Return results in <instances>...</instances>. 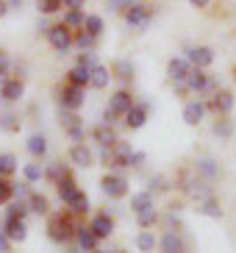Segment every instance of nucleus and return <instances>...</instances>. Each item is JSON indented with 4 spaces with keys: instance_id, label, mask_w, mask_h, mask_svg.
I'll return each instance as SVG.
<instances>
[{
    "instance_id": "nucleus-1",
    "label": "nucleus",
    "mask_w": 236,
    "mask_h": 253,
    "mask_svg": "<svg viewBox=\"0 0 236 253\" xmlns=\"http://www.w3.org/2000/svg\"><path fill=\"white\" fill-rule=\"evenodd\" d=\"M47 237H50L53 242H70V239L75 237V225L70 223V217L56 214V217H50V223H47Z\"/></svg>"
},
{
    "instance_id": "nucleus-2",
    "label": "nucleus",
    "mask_w": 236,
    "mask_h": 253,
    "mask_svg": "<svg viewBox=\"0 0 236 253\" xmlns=\"http://www.w3.org/2000/svg\"><path fill=\"white\" fill-rule=\"evenodd\" d=\"M44 34H47V42L53 45V50H59L61 56H64V53L70 50V45H73V34H70V28H67L64 23L47 28Z\"/></svg>"
},
{
    "instance_id": "nucleus-3",
    "label": "nucleus",
    "mask_w": 236,
    "mask_h": 253,
    "mask_svg": "<svg viewBox=\"0 0 236 253\" xmlns=\"http://www.w3.org/2000/svg\"><path fill=\"white\" fill-rule=\"evenodd\" d=\"M186 86H189V89L192 92H208V89H214L217 84H214V78H211V75L206 73V70H197V67H192L189 70V75H186Z\"/></svg>"
},
{
    "instance_id": "nucleus-4",
    "label": "nucleus",
    "mask_w": 236,
    "mask_h": 253,
    "mask_svg": "<svg viewBox=\"0 0 236 253\" xmlns=\"http://www.w3.org/2000/svg\"><path fill=\"white\" fill-rule=\"evenodd\" d=\"M192 67H197V70H206V67H211L214 64V50L211 47H203V45H197V47H186V56H184Z\"/></svg>"
},
{
    "instance_id": "nucleus-5",
    "label": "nucleus",
    "mask_w": 236,
    "mask_h": 253,
    "mask_svg": "<svg viewBox=\"0 0 236 253\" xmlns=\"http://www.w3.org/2000/svg\"><path fill=\"white\" fill-rule=\"evenodd\" d=\"M100 186H103V192L109 195V198H122V195L128 192V178L119 175V172H109V175H103Z\"/></svg>"
},
{
    "instance_id": "nucleus-6",
    "label": "nucleus",
    "mask_w": 236,
    "mask_h": 253,
    "mask_svg": "<svg viewBox=\"0 0 236 253\" xmlns=\"http://www.w3.org/2000/svg\"><path fill=\"white\" fill-rule=\"evenodd\" d=\"M125 23L133 28H145L150 23V6H142V3H131L125 11Z\"/></svg>"
},
{
    "instance_id": "nucleus-7",
    "label": "nucleus",
    "mask_w": 236,
    "mask_h": 253,
    "mask_svg": "<svg viewBox=\"0 0 236 253\" xmlns=\"http://www.w3.org/2000/svg\"><path fill=\"white\" fill-rule=\"evenodd\" d=\"M61 106L75 112V109H81L83 106V86H75V84H67L64 89H61Z\"/></svg>"
},
{
    "instance_id": "nucleus-8",
    "label": "nucleus",
    "mask_w": 236,
    "mask_h": 253,
    "mask_svg": "<svg viewBox=\"0 0 236 253\" xmlns=\"http://www.w3.org/2000/svg\"><path fill=\"white\" fill-rule=\"evenodd\" d=\"M133 148H131V142H114L111 145V167H117V170H122V167H128V159H131Z\"/></svg>"
},
{
    "instance_id": "nucleus-9",
    "label": "nucleus",
    "mask_w": 236,
    "mask_h": 253,
    "mask_svg": "<svg viewBox=\"0 0 236 253\" xmlns=\"http://www.w3.org/2000/svg\"><path fill=\"white\" fill-rule=\"evenodd\" d=\"M148 112H150V106L148 103H133L131 109H128L122 117H125V123H128V128H142L145 123H148Z\"/></svg>"
},
{
    "instance_id": "nucleus-10",
    "label": "nucleus",
    "mask_w": 236,
    "mask_h": 253,
    "mask_svg": "<svg viewBox=\"0 0 236 253\" xmlns=\"http://www.w3.org/2000/svg\"><path fill=\"white\" fill-rule=\"evenodd\" d=\"M25 95V84L20 81V78H14V81H3L0 84V97L6 100V103H17L20 97Z\"/></svg>"
},
{
    "instance_id": "nucleus-11",
    "label": "nucleus",
    "mask_w": 236,
    "mask_h": 253,
    "mask_svg": "<svg viewBox=\"0 0 236 253\" xmlns=\"http://www.w3.org/2000/svg\"><path fill=\"white\" fill-rule=\"evenodd\" d=\"M189 70H192V64L184 59V56H178V59H170V64H167V73H170V78L175 84H184L186 75H189Z\"/></svg>"
},
{
    "instance_id": "nucleus-12",
    "label": "nucleus",
    "mask_w": 236,
    "mask_h": 253,
    "mask_svg": "<svg viewBox=\"0 0 236 253\" xmlns=\"http://www.w3.org/2000/svg\"><path fill=\"white\" fill-rule=\"evenodd\" d=\"M131 106H133V97H131V92H125V89L114 92V95H111V100H109V109L117 114V117H122Z\"/></svg>"
},
{
    "instance_id": "nucleus-13",
    "label": "nucleus",
    "mask_w": 236,
    "mask_h": 253,
    "mask_svg": "<svg viewBox=\"0 0 236 253\" xmlns=\"http://www.w3.org/2000/svg\"><path fill=\"white\" fill-rule=\"evenodd\" d=\"M92 136H95V142L100 148H111V145L117 142V134H114V128H111L109 123H97V126L92 128Z\"/></svg>"
},
{
    "instance_id": "nucleus-14",
    "label": "nucleus",
    "mask_w": 236,
    "mask_h": 253,
    "mask_svg": "<svg viewBox=\"0 0 236 253\" xmlns=\"http://www.w3.org/2000/svg\"><path fill=\"white\" fill-rule=\"evenodd\" d=\"M3 234H6L11 242H22L28 237V228H25V220H3Z\"/></svg>"
},
{
    "instance_id": "nucleus-15",
    "label": "nucleus",
    "mask_w": 236,
    "mask_h": 253,
    "mask_svg": "<svg viewBox=\"0 0 236 253\" xmlns=\"http://www.w3.org/2000/svg\"><path fill=\"white\" fill-rule=\"evenodd\" d=\"M89 228H92V234H95L97 239H106V237H111V231H114V220H111L109 214H97V217H92Z\"/></svg>"
},
{
    "instance_id": "nucleus-16",
    "label": "nucleus",
    "mask_w": 236,
    "mask_h": 253,
    "mask_svg": "<svg viewBox=\"0 0 236 253\" xmlns=\"http://www.w3.org/2000/svg\"><path fill=\"white\" fill-rule=\"evenodd\" d=\"M75 242H78V248H81V251H95L97 248V242H100V239L95 237V234H92V228H86V225H75Z\"/></svg>"
},
{
    "instance_id": "nucleus-17",
    "label": "nucleus",
    "mask_w": 236,
    "mask_h": 253,
    "mask_svg": "<svg viewBox=\"0 0 236 253\" xmlns=\"http://www.w3.org/2000/svg\"><path fill=\"white\" fill-rule=\"evenodd\" d=\"M70 162L75 167H92V150L83 145V142H75L73 148H70Z\"/></svg>"
},
{
    "instance_id": "nucleus-18",
    "label": "nucleus",
    "mask_w": 236,
    "mask_h": 253,
    "mask_svg": "<svg viewBox=\"0 0 236 253\" xmlns=\"http://www.w3.org/2000/svg\"><path fill=\"white\" fill-rule=\"evenodd\" d=\"M161 251L164 253H186V242L181 234H175V231H167L161 237Z\"/></svg>"
},
{
    "instance_id": "nucleus-19",
    "label": "nucleus",
    "mask_w": 236,
    "mask_h": 253,
    "mask_svg": "<svg viewBox=\"0 0 236 253\" xmlns=\"http://www.w3.org/2000/svg\"><path fill=\"white\" fill-rule=\"evenodd\" d=\"M203 117H206V103L192 100V103L184 106V123H186V126H197Z\"/></svg>"
},
{
    "instance_id": "nucleus-20",
    "label": "nucleus",
    "mask_w": 236,
    "mask_h": 253,
    "mask_svg": "<svg viewBox=\"0 0 236 253\" xmlns=\"http://www.w3.org/2000/svg\"><path fill=\"white\" fill-rule=\"evenodd\" d=\"M208 106H211L217 114H228L231 109H234V95H231L228 89H220V92H214V97H211Z\"/></svg>"
},
{
    "instance_id": "nucleus-21",
    "label": "nucleus",
    "mask_w": 236,
    "mask_h": 253,
    "mask_svg": "<svg viewBox=\"0 0 236 253\" xmlns=\"http://www.w3.org/2000/svg\"><path fill=\"white\" fill-rule=\"evenodd\" d=\"M56 186H59V198H61V201H64V203H70V201H73V198H75V195L81 192V186L75 184V178H73V175H70V172H67V175H64V178H61V181H59V184H56Z\"/></svg>"
},
{
    "instance_id": "nucleus-22",
    "label": "nucleus",
    "mask_w": 236,
    "mask_h": 253,
    "mask_svg": "<svg viewBox=\"0 0 236 253\" xmlns=\"http://www.w3.org/2000/svg\"><path fill=\"white\" fill-rule=\"evenodd\" d=\"M109 70L103 64H95V67L89 70V86H95V89H106L109 86Z\"/></svg>"
},
{
    "instance_id": "nucleus-23",
    "label": "nucleus",
    "mask_w": 236,
    "mask_h": 253,
    "mask_svg": "<svg viewBox=\"0 0 236 253\" xmlns=\"http://www.w3.org/2000/svg\"><path fill=\"white\" fill-rule=\"evenodd\" d=\"M25 148H28V153H31L34 159H42L44 153H47V139H44L42 134H34V136H28Z\"/></svg>"
},
{
    "instance_id": "nucleus-24",
    "label": "nucleus",
    "mask_w": 236,
    "mask_h": 253,
    "mask_svg": "<svg viewBox=\"0 0 236 253\" xmlns=\"http://www.w3.org/2000/svg\"><path fill=\"white\" fill-rule=\"evenodd\" d=\"M148 209H153V195H150V192H136V195H131V211H133V214L148 211Z\"/></svg>"
},
{
    "instance_id": "nucleus-25",
    "label": "nucleus",
    "mask_w": 236,
    "mask_h": 253,
    "mask_svg": "<svg viewBox=\"0 0 236 253\" xmlns=\"http://www.w3.org/2000/svg\"><path fill=\"white\" fill-rule=\"evenodd\" d=\"M156 245H158V239H156V234L150 228H142L139 234H136V248H139L142 253H150Z\"/></svg>"
},
{
    "instance_id": "nucleus-26",
    "label": "nucleus",
    "mask_w": 236,
    "mask_h": 253,
    "mask_svg": "<svg viewBox=\"0 0 236 253\" xmlns=\"http://www.w3.org/2000/svg\"><path fill=\"white\" fill-rule=\"evenodd\" d=\"M67 81L75 84V86H89V67H83V64H75V67L67 73Z\"/></svg>"
},
{
    "instance_id": "nucleus-27",
    "label": "nucleus",
    "mask_w": 236,
    "mask_h": 253,
    "mask_svg": "<svg viewBox=\"0 0 236 253\" xmlns=\"http://www.w3.org/2000/svg\"><path fill=\"white\" fill-rule=\"evenodd\" d=\"M25 203H28V211H37V214H47V198L39 192H31L28 198H25Z\"/></svg>"
},
{
    "instance_id": "nucleus-28",
    "label": "nucleus",
    "mask_w": 236,
    "mask_h": 253,
    "mask_svg": "<svg viewBox=\"0 0 236 253\" xmlns=\"http://www.w3.org/2000/svg\"><path fill=\"white\" fill-rule=\"evenodd\" d=\"M197 172L200 175H203V178H217V175H220V164L214 162V159H200L197 162Z\"/></svg>"
},
{
    "instance_id": "nucleus-29",
    "label": "nucleus",
    "mask_w": 236,
    "mask_h": 253,
    "mask_svg": "<svg viewBox=\"0 0 236 253\" xmlns=\"http://www.w3.org/2000/svg\"><path fill=\"white\" fill-rule=\"evenodd\" d=\"M25 214H28V203H25V201L8 203V209H6V220H25Z\"/></svg>"
},
{
    "instance_id": "nucleus-30",
    "label": "nucleus",
    "mask_w": 236,
    "mask_h": 253,
    "mask_svg": "<svg viewBox=\"0 0 236 253\" xmlns=\"http://www.w3.org/2000/svg\"><path fill=\"white\" fill-rule=\"evenodd\" d=\"M67 206H70V211H73V214H86V211H89V198H86V192L81 189V192L75 195L73 201L67 203Z\"/></svg>"
},
{
    "instance_id": "nucleus-31",
    "label": "nucleus",
    "mask_w": 236,
    "mask_h": 253,
    "mask_svg": "<svg viewBox=\"0 0 236 253\" xmlns=\"http://www.w3.org/2000/svg\"><path fill=\"white\" fill-rule=\"evenodd\" d=\"M17 170V156L14 153H0V178H8Z\"/></svg>"
},
{
    "instance_id": "nucleus-32",
    "label": "nucleus",
    "mask_w": 236,
    "mask_h": 253,
    "mask_svg": "<svg viewBox=\"0 0 236 253\" xmlns=\"http://www.w3.org/2000/svg\"><path fill=\"white\" fill-rule=\"evenodd\" d=\"M83 31H89L92 37H100V34H103V17L86 14V17H83Z\"/></svg>"
},
{
    "instance_id": "nucleus-33",
    "label": "nucleus",
    "mask_w": 236,
    "mask_h": 253,
    "mask_svg": "<svg viewBox=\"0 0 236 253\" xmlns=\"http://www.w3.org/2000/svg\"><path fill=\"white\" fill-rule=\"evenodd\" d=\"M67 172H70V170H67L61 162H53V164H47V170H44V178H50L53 184H59V181L64 178Z\"/></svg>"
},
{
    "instance_id": "nucleus-34",
    "label": "nucleus",
    "mask_w": 236,
    "mask_h": 253,
    "mask_svg": "<svg viewBox=\"0 0 236 253\" xmlns=\"http://www.w3.org/2000/svg\"><path fill=\"white\" fill-rule=\"evenodd\" d=\"M200 211H203L206 217H214V220L222 217V209H220V203H217L214 198H206V201L200 203Z\"/></svg>"
},
{
    "instance_id": "nucleus-35",
    "label": "nucleus",
    "mask_w": 236,
    "mask_h": 253,
    "mask_svg": "<svg viewBox=\"0 0 236 253\" xmlns=\"http://www.w3.org/2000/svg\"><path fill=\"white\" fill-rule=\"evenodd\" d=\"M83 8H70L67 11V17H64V25L67 28H78V25H83Z\"/></svg>"
},
{
    "instance_id": "nucleus-36",
    "label": "nucleus",
    "mask_w": 236,
    "mask_h": 253,
    "mask_svg": "<svg viewBox=\"0 0 236 253\" xmlns=\"http://www.w3.org/2000/svg\"><path fill=\"white\" fill-rule=\"evenodd\" d=\"M214 134L220 136V139H231V136H234V123H231V120H217Z\"/></svg>"
},
{
    "instance_id": "nucleus-37",
    "label": "nucleus",
    "mask_w": 236,
    "mask_h": 253,
    "mask_svg": "<svg viewBox=\"0 0 236 253\" xmlns=\"http://www.w3.org/2000/svg\"><path fill=\"white\" fill-rule=\"evenodd\" d=\"M156 220H158L156 209H148V211H139V214H136V223H139V228H153Z\"/></svg>"
},
{
    "instance_id": "nucleus-38",
    "label": "nucleus",
    "mask_w": 236,
    "mask_h": 253,
    "mask_svg": "<svg viewBox=\"0 0 236 253\" xmlns=\"http://www.w3.org/2000/svg\"><path fill=\"white\" fill-rule=\"evenodd\" d=\"M189 192H192V198H200V201H206V198H211V189H208L206 181H195L192 186H189Z\"/></svg>"
},
{
    "instance_id": "nucleus-39",
    "label": "nucleus",
    "mask_w": 236,
    "mask_h": 253,
    "mask_svg": "<svg viewBox=\"0 0 236 253\" xmlns=\"http://www.w3.org/2000/svg\"><path fill=\"white\" fill-rule=\"evenodd\" d=\"M25 181H39V178H44V170H42V164H25Z\"/></svg>"
},
{
    "instance_id": "nucleus-40",
    "label": "nucleus",
    "mask_w": 236,
    "mask_h": 253,
    "mask_svg": "<svg viewBox=\"0 0 236 253\" xmlns=\"http://www.w3.org/2000/svg\"><path fill=\"white\" fill-rule=\"evenodd\" d=\"M37 6H39L42 14H56L59 8H64L61 6V0H37Z\"/></svg>"
},
{
    "instance_id": "nucleus-41",
    "label": "nucleus",
    "mask_w": 236,
    "mask_h": 253,
    "mask_svg": "<svg viewBox=\"0 0 236 253\" xmlns=\"http://www.w3.org/2000/svg\"><path fill=\"white\" fill-rule=\"evenodd\" d=\"M75 42H78V47H83V50H92V47H95V42H97V37H92L89 31H81Z\"/></svg>"
},
{
    "instance_id": "nucleus-42",
    "label": "nucleus",
    "mask_w": 236,
    "mask_h": 253,
    "mask_svg": "<svg viewBox=\"0 0 236 253\" xmlns=\"http://www.w3.org/2000/svg\"><path fill=\"white\" fill-rule=\"evenodd\" d=\"M114 70H117V75L122 78V81H131L133 78V64H128V61H117V67Z\"/></svg>"
},
{
    "instance_id": "nucleus-43",
    "label": "nucleus",
    "mask_w": 236,
    "mask_h": 253,
    "mask_svg": "<svg viewBox=\"0 0 236 253\" xmlns=\"http://www.w3.org/2000/svg\"><path fill=\"white\" fill-rule=\"evenodd\" d=\"M28 181H25V184H11V198H20V201H25V198H28Z\"/></svg>"
},
{
    "instance_id": "nucleus-44",
    "label": "nucleus",
    "mask_w": 236,
    "mask_h": 253,
    "mask_svg": "<svg viewBox=\"0 0 236 253\" xmlns=\"http://www.w3.org/2000/svg\"><path fill=\"white\" fill-rule=\"evenodd\" d=\"M8 201H11V181L0 178V206H3V203H8Z\"/></svg>"
},
{
    "instance_id": "nucleus-45",
    "label": "nucleus",
    "mask_w": 236,
    "mask_h": 253,
    "mask_svg": "<svg viewBox=\"0 0 236 253\" xmlns=\"http://www.w3.org/2000/svg\"><path fill=\"white\" fill-rule=\"evenodd\" d=\"M78 64H83V67H89V70H92V67L97 64L95 53H92V50H83V53H81V59H78Z\"/></svg>"
},
{
    "instance_id": "nucleus-46",
    "label": "nucleus",
    "mask_w": 236,
    "mask_h": 253,
    "mask_svg": "<svg viewBox=\"0 0 236 253\" xmlns=\"http://www.w3.org/2000/svg\"><path fill=\"white\" fill-rule=\"evenodd\" d=\"M0 128H6V131H14V128H17V117H14V114H6V117L0 120Z\"/></svg>"
},
{
    "instance_id": "nucleus-47",
    "label": "nucleus",
    "mask_w": 236,
    "mask_h": 253,
    "mask_svg": "<svg viewBox=\"0 0 236 253\" xmlns=\"http://www.w3.org/2000/svg\"><path fill=\"white\" fill-rule=\"evenodd\" d=\"M145 164V153H139V150H133L131 159H128V167H142Z\"/></svg>"
},
{
    "instance_id": "nucleus-48",
    "label": "nucleus",
    "mask_w": 236,
    "mask_h": 253,
    "mask_svg": "<svg viewBox=\"0 0 236 253\" xmlns=\"http://www.w3.org/2000/svg\"><path fill=\"white\" fill-rule=\"evenodd\" d=\"M67 134H70V139H73V142H83V128L81 126L67 128Z\"/></svg>"
},
{
    "instance_id": "nucleus-49",
    "label": "nucleus",
    "mask_w": 236,
    "mask_h": 253,
    "mask_svg": "<svg viewBox=\"0 0 236 253\" xmlns=\"http://www.w3.org/2000/svg\"><path fill=\"white\" fill-rule=\"evenodd\" d=\"M0 253H11V239L0 231Z\"/></svg>"
},
{
    "instance_id": "nucleus-50",
    "label": "nucleus",
    "mask_w": 236,
    "mask_h": 253,
    "mask_svg": "<svg viewBox=\"0 0 236 253\" xmlns=\"http://www.w3.org/2000/svg\"><path fill=\"white\" fill-rule=\"evenodd\" d=\"M64 126L73 128V126H81V120L75 117V114H64Z\"/></svg>"
},
{
    "instance_id": "nucleus-51",
    "label": "nucleus",
    "mask_w": 236,
    "mask_h": 253,
    "mask_svg": "<svg viewBox=\"0 0 236 253\" xmlns=\"http://www.w3.org/2000/svg\"><path fill=\"white\" fill-rule=\"evenodd\" d=\"M64 8H83V0H61Z\"/></svg>"
},
{
    "instance_id": "nucleus-52",
    "label": "nucleus",
    "mask_w": 236,
    "mask_h": 253,
    "mask_svg": "<svg viewBox=\"0 0 236 253\" xmlns=\"http://www.w3.org/2000/svg\"><path fill=\"white\" fill-rule=\"evenodd\" d=\"M109 6L111 8H128L131 6V0H109Z\"/></svg>"
},
{
    "instance_id": "nucleus-53",
    "label": "nucleus",
    "mask_w": 236,
    "mask_h": 253,
    "mask_svg": "<svg viewBox=\"0 0 236 253\" xmlns=\"http://www.w3.org/2000/svg\"><path fill=\"white\" fill-rule=\"evenodd\" d=\"M103 123H109V126H114V123H117V114L111 112V109H106V114H103Z\"/></svg>"
},
{
    "instance_id": "nucleus-54",
    "label": "nucleus",
    "mask_w": 236,
    "mask_h": 253,
    "mask_svg": "<svg viewBox=\"0 0 236 253\" xmlns=\"http://www.w3.org/2000/svg\"><path fill=\"white\" fill-rule=\"evenodd\" d=\"M0 70H3V73L8 70V56H6L3 50H0Z\"/></svg>"
},
{
    "instance_id": "nucleus-55",
    "label": "nucleus",
    "mask_w": 236,
    "mask_h": 253,
    "mask_svg": "<svg viewBox=\"0 0 236 253\" xmlns=\"http://www.w3.org/2000/svg\"><path fill=\"white\" fill-rule=\"evenodd\" d=\"M6 14H8V3H6V0H0V20H3Z\"/></svg>"
},
{
    "instance_id": "nucleus-56",
    "label": "nucleus",
    "mask_w": 236,
    "mask_h": 253,
    "mask_svg": "<svg viewBox=\"0 0 236 253\" xmlns=\"http://www.w3.org/2000/svg\"><path fill=\"white\" fill-rule=\"evenodd\" d=\"M189 3H192V6H197V8H206L208 6V0H189Z\"/></svg>"
},
{
    "instance_id": "nucleus-57",
    "label": "nucleus",
    "mask_w": 236,
    "mask_h": 253,
    "mask_svg": "<svg viewBox=\"0 0 236 253\" xmlns=\"http://www.w3.org/2000/svg\"><path fill=\"white\" fill-rule=\"evenodd\" d=\"M8 3V8H17V6H22V0H6Z\"/></svg>"
},
{
    "instance_id": "nucleus-58",
    "label": "nucleus",
    "mask_w": 236,
    "mask_h": 253,
    "mask_svg": "<svg viewBox=\"0 0 236 253\" xmlns=\"http://www.w3.org/2000/svg\"><path fill=\"white\" fill-rule=\"evenodd\" d=\"M3 81H6V73H3V70H0V84H3Z\"/></svg>"
}]
</instances>
